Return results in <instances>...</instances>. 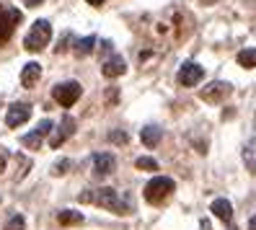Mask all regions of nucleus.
Segmentation results:
<instances>
[{"instance_id":"obj_1","label":"nucleus","mask_w":256,"mask_h":230,"mask_svg":"<svg viewBox=\"0 0 256 230\" xmlns=\"http://www.w3.org/2000/svg\"><path fill=\"white\" fill-rule=\"evenodd\" d=\"M80 202H91V204H98L104 210H109L114 214H130V202L119 196L116 189L112 186H101V189H94V192H83L80 194Z\"/></svg>"},{"instance_id":"obj_2","label":"nucleus","mask_w":256,"mask_h":230,"mask_svg":"<svg viewBox=\"0 0 256 230\" xmlns=\"http://www.w3.org/2000/svg\"><path fill=\"white\" fill-rule=\"evenodd\" d=\"M50 39H52V26H50V21L39 18V21L32 24V28H28V34H26V39H24V47H26L28 52H42V50L50 44Z\"/></svg>"},{"instance_id":"obj_3","label":"nucleus","mask_w":256,"mask_h":230,"mask_svg":"<svg viewBox=\"0 0 256 230\" xmlns=\"http://www.w3.org/2000/svg\"><path fill=\"white\" fill-rule=\"evenodd\" d=\"M171 192H174V181L168 176H156V178H150L145 184V199H148L150 204L166 202V199L171 196Z\"/></svg>"},{"instance_id":"obj_4","label":"nucleus","mask_w":256,"mask_h":230,"mask_svg":"<svg viewBox=\"0 0 256 230\" xmlns=\"http://www.w3.org/2000/svg\"><path fill=\"white\" fill-rule=\"evenodd\" d=\"M21 18H24V13L18 8H10V6L0 3V44H6L13 36L16 26L21 24Z\"/></svg>"},{"instance_id":"obj_5","label":"nucleus","mask_w":256,"mask_h":230,"mask_svg":"<svg viewBox=\"0 0 256 230\" xmlns=\"http://www.w3.org/2000/svg\"><path fill=\"white\" fill-rule=\"evenodd\" d=\"M80 94H83V88H80V83H75V80L60 83V86H54V90H52L54 101H57L60 106H65V109H70V106L80 98Z\"/></svg>"},{"instance_id":"obj_6","label":"nucleus","mask_w":256,"mask_h":230,"mask_svg":"<svg viewBox=\"0 0 256 230\" xmlns=\"http://www.w3.org/2000/svg\"><path fill=\"white\" fill-rule=\"evenodd\" d=\"M230 94H233V86L225 83V80H212L210 86H204V88L200 90L202 101H207V104H220V101L228 98Z\"/></svg>"},{"instance_id":"obj_7","label":"nucleus","mask_w":256,"mask_h":230,"mask_svg":"<svg viewBox=\"0 0 256 230\" xmlns=\"http://www.w3.org/2000/svg\"><path fill=\"white\" fill-rule=\"evenodd\" d=\"M202 78H204V68L197 65V62H184L178 68V75H176L178 86H184V88H194Z\"/></svg>"},{"instance_id":"obj_8","label":"nucleus","mask_w":256,"mask_h":230,"mask_svg":"<svg viewBox=\"0 0 256 230\" xmlns=\"http://www.w3.org/2000/svg\"><path fill=\"white\" fill-rule=\"evenodd\" d=\"M32 116V106L28 104H10V109L6 114V124L8 127H21L24 122H28Z\"/></svg>"},{"instance_id":"obj_9","label":"nucleus","mask_w":256,"mask_h":230,"mask_svg":"<svg viewBox=\"0 0 256 230\" xmlns=\"http://www.w3.org/2000/svg\"><path fill=\"white\" fill-rule=\"evenodd\" d=\"M114 168H116V158L112 156V152H96L94 156V174L98 178L114 174Z\"/></svg>"},{"instance_id":"obj_10","label":"nucleus","mask_w":256,"mask_h":230,"mask_svg":"<svg viewBox=\"0 0 256 230\" xmlns=\"http://www.w3.org/2000/svg\"><path fill=\"white\" fill-rule=\"evenodd\" d=\"M101 72L106 75V78H119V75H124L127 72V62H124V57H119V54H112L106 62H104Z\"/></svg>"},{"instance_id":"obj_11","label":"nucleus","mask_w":256,"mask_h":230,"mask_svg":"<svg viewBox=\"0 0 256 230\" xmlns=\"http://www.w3.org/2000/svg\"><path fill=\"white\" fill-rule=\"evenodd\" d=\"M72 132H75V119H72V116H65V119H62V124H60V130L50 137V145H52V148H60Z\"/></svg>"},{"instance_id":"obj_12","label":"nucleus","mask_w":256,"mask_h":230,"mask_svg":"<svg viewBox=\"0 0 256 230\" xmlns=\"http://www.w3.org/2000/svg\"><path fill=\"white\" fill-rule=\"evenodd\" d=\"M39 78H42V65H39V62H28V65H24V70H21V86H24V88L36 86Z\"/></svg>"},{"instance_id":"obj_13","label":"nucleus","mask_w":256,"mask_h":230,"mask_svg":"<svg viewBox=\"0 0 256 230\" xmlns=\"http://www.w3.org/2000/svg\"><path fill=\"white\" fill-rule=\"evenodd\" d=\"M210 210L215 212L218 220H222L225 225H230V220H233V207H230L228 199H215V202L210 204Z\"/></svg>"},{"instance_id":"obj_14","label":"nucleus","mask_w":256,"mask_h":230,"mask_svg":"<svg viewBox=\"0 0 256 230\" xmlns=\"http://www.w3.org/2000/svg\"><path fill=\"white\" fill-rule=\"evenodd\" d=\"M160 137H163V132H160V127H156V124H148V127H142V132H140V140H142L145 148H156V145L160 142Z\"/></svg>"},{"instance_id":"obj_15","label":"nucleus","mask_w":256,"mask_h":230,"mask_svg":"<svg viewBox=\"0 0 256 230\" xmlns=\"http://www.w3.org/2000/svg\"><path fill=\"white\" fill-rule=\"evenodd\" d=\"M86 218L83 212H75V210H60L57 212V222L60 225H80Z\"/></svg>"},{"instance_id":"obj_16","label":"nucleus","mask_w":256,"mask_h":230,"mask_svg":"<svg viewBox=\"0 0 256 230\" xmlns=\"http://www.w3.org/2000/svg\"><path fill=\"white\" fill-rule=\"evenodd\" d=\"M94 50H96V36H83L75 42V54L78 57H88Z\"/></svg>"},{"instance_id":"obj_17","label":"nucleus","mask_w":256,"mask_h":230,"mask_svg":"<svg viewBox=\"0 0 256 230\" xmlns=\"http://www.w3.org/2000/svg\"><path fill=\"white\" fill-rule=\"evenodd\" d=\"M238 65H240V68H246V70L256 68V47L240 50V52H238Z\"/></svg>"},{"instance_id":"obj_18","label":"nucleus","mask_w":256,"mask_h":230,"mask_svg":"<svg viewBox=\"0 0 256 230\" xmlns=\"http://www.w3.org/2000/svg\"><path fill=\"white\" fill-rule=\"evenodd\" d=\"M42 140H44V134H42L39 130H34V132H28V134L21 137V145L28 148V150H39V148H42Z\"/></svg>"},{"instance_id":"obj_19","label":"nucleus","mask_w":256,"mask_h":230,"mask_svg":"<svg viewBox=\"0 0 256 230\" xmlns=\"http://www.w3.org/2000/svg\"><path fill=\"white\" fill-rule=\"evenodd\" d=\"M244 163H246V168L251 174H256V145L254 142L244 145Z\"/></svg>"},{"instance_id":"obj_20","label":"nucleus","mask_w":256,"mask_h":230,"mask_svg":"<svg viewBox=\"0 0 256 230\" xmlns=\"http://www.w3.org/2000/svg\"><path fill=\"white\" fill-rule=\"evenodd\" d=\"M134 166H138L140 171H158V160L156 158H138Z\"/></svg>"},{"instance_id":"obj_21","label":"nucleus","mask_w":256,"mask_h":230,"mask_svg":"<svg viewBox=\"0 0 256 230\" xmlns=\"http://www.w3.org/2000/svg\"><path fill=\"white\" fill-rule=\"evenodd\" d=\"M24 225H26V220L21 218V214H13V218L8 220V225H6V230H24Z\"/></svg>"},{"instance_id":"obj_22","label":"nucleus","mask_w":256,"mask_h":230,"mask_svg":"<svg viewBox=\"0 0 256 230\" xmlns=\"http://www.w3.org/2000/svg\"><path fill=\"white\" fill-rule=\"evenodd\" d=\"M70 166H72V163H70L68 158H62V160H57V163H54L52 174H54V176H62V174H68V168H70Z\"/></svg>"},{"instance_id":"obj_23","label":"nucleus","mask_w":256,"mask_h":230,"mask_svg":"<svg viewBox=\"0 0 256 230\" xmlns=\"http://www.w3.org/2000/svg\"><path fill=\"white\" fill-rule=\"evenodd\" d=\"M109 140H112V142H116V145H124V142H127V132L112 130V132H109Z\"/></svg>"},{"instance_id":"obj_24","label":"nucleus","mask_w":256,"mask_h":230,"mask_svg":"<svg viewBox=\"0 0 256 230\" xmlns=\"http://www.w3.org/2000/svg\"><path fill=\"white\" fill-rule=\"evenodd\" d=\"M6 171V152H3V148H0V174Z\"/></svg>"},{"instance_id":"obj_25","label":"nucleus","mask_w":256,"mask_h":230,"mask_svg":"<svg viewBox=\"0 0 256 230\" xmlns=\"http://www.w3.org/2000/svg\"><path fill=\"white\" fill-rule=\"evenodd\" d=\"M24 3H26L28 8H36V6H42V3H44V0H24Z\"/></svg>"},{"instance_id":"obj_26","label":"nucleus","mask_w":256,"mask_h":230,"mask_svg":"<svg viewBox=\"0 0 256 230\" xmlns=\"http://www.w3.org/2000/svg\"><path fill=\"white\" fill-rule=\"evenodd\" d=\"M248 230H256V214H254V218L248 220Z\"/></svg>"},{"instance_id":"obj_27","label":"nucleus","mask_w":256,"mask_h":230,"mask_svg":"<svg viewBox=\"0 0 256 230\" xmlns=\"http://www.w3.org/2000/svg\"><path fill=\"white\" fill-rule=\"evenodd\" d=\"M86 3H91V6H96V8H98V6L104 3V0H86Z\"/></svg>"},{"instance_id":"obj_28","label":"nucleus","mask_w":256,"mask_h":230,"mask_svg":"<svg viewBox=\"0 0 256 230\" xmlns=\"http://www.w3.org/2000/svg\"><path fill=\"white\" fill-rule=\"evenodd\" d=\"M200 3H215V0H200Z\"/></svg>"}]
</instances>
